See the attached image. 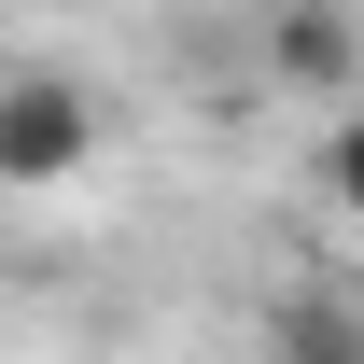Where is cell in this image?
<instances>
[{
	"label": "cell",
	"mask_w": 364,
	"mask_h": 364,
	"mask_svg": "<svg viewBox=\"0 0 364 364\" xmlns=\"http://www.w3.org/2000/svg\"><path fill=\"white\" fill-rule=\"evenodd\" d=\"M85 168H98V85L56 56L0 70V196H70Z\"/></svg>",
	"instance_id": "obj_1"
},
{
	"label": "cell",
	"mask_w": 364,
	"mask_h": 364,
	"mask_svg": "<svg viewBox=\"0 0 364 364\" xmlns=\"http://www.w3.org/2000/svg\"><path fill=\"white\" fill-rule=\"evenodd\" d=\"M322 196H336V225H364V98L322 127Z\"/></svg>",
	"instance_id": "obj_3"
},
{
	"label": "cell",
	"mask_w": 364,
	"mask_h": 364,
	"mask_svg": "<svg viewBox=\"0 0 364 364\" xmlns=\"http://www.w3.org/2000/svg\"><path fill=\"white\" fill-rule=\"evenodd\" d=\"M252 70H267L280 98H336V112H350L364 98V14L350 0H267V14H252Z\"/></svg>",
	"instance_id": "obj_2"
}]
</instances>
